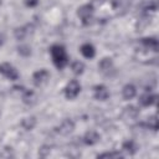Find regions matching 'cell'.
Here are the masks:
<instances>
[{
    "label": "cell",
    "instance_id": "cell-18",
    "mask_svg": "<svg viewBox=\"0 0 159 159\" xmlns=\"http://www.w3.org/2000/svg\"><path fill=\"white\" fill-rule=\"evenodd\" d=\"M138 113H139V111L134 106H128L123 111V116L127 117V118H129V119H134L138 116Z\"/></svg>",
    "mask_w": 159,
    "mask_h": 159
},
{
    "label": "cell",
    "instance_id": "cell-7",
    "mask_svg": "<svg viewBox=\"0 0 159 159\" xmlns=\"http://www.w3.org/2000/svg\"><path fill=\"white\" fill-rule=\"evenodd\" d=\"M32 34V26L30 25H25V26H21V27H17L15 31H14V35L16 37V40H25L29 35Z\"/></svg>",
    "mask_w": 159,
    "mask_h": 159
},
{
    "label": "cell",
    "instance_id": "cell-5",
    "mask_svg": "<svg viewBox=\"0 0 159 159\" xmlns=\"http://www.w3.org/2000/svg\"><path fill=\"white\" fill-rule=\"evenodd\" d=\"M93 6L91 5V4H84V5H82V6H80L78 7V10H77V16L83 21V22H86V21H88L91 17H92V15H93Z\"/></svg>",
    "mask_w": 159,
    "mask_h": 159
},
{
    "label": "cell",
    "instance_id": "cell-13",
    "mask_svg": "<svg viewBox=\"0 0 159 159\" xmlns=\"http://www.w3.org/2000/svg\"><path fill=\"white\" fill-rule=\"evenodd\" d=\"M81 53L86 57V58H93L94 55H96V48L92 43L89 42H86L81 46Z\"/></svg>",
    "mask_w": 159,
    "mask_h": 159
},
{
    "label": "cell",
    "instance_id": "cell-3",
    "mask_svg": "<svg viewBox=\"0 0 159 159\" xmlns=\"http://www.w3.org/2000/svg\"><path fill=\"white\" fill-rule=\"evenodd\" d=\"M0 73H1L2 76H5L7 80H11V81H15V80L19 78V72H17V70H16L12 65H10V63H7V62L0 63Z\"/></svg>",
    "mask_w": 159,
    "mask_h": 159
},
{
    "label": "cell",
    "instance_id": "cell-10",
    "mask_svg": "<svg viewBox=\"0 0 159 159\" xmlns=\"http://www.w3.org/2000/svg\"><path fill=\"white\" fill-rule=\"evenodd\" d=\"M22 102L27 106H32L37 102V96L34 91L30 89H24L22 91Z\"/></svg>",
    "mask_w": 159,
    "mask_h": 159
},
{
    "label": "cell",
    "instance_id": "cell-16",
    "mask_svg": "<svg viewBox=\"0 0 159 159\" xmlns=\"http://www.w3.org/2000/svg\"><path fill=\"white\" fill-rule=\"evenodd\" d=\"M142 43L145 48L148 50H152V51H158V40L155 37H145V39H142Z\"/></svg>",
    "mask_w": 159,
    "mask_h": 159
},
{
    "label": "cell",
    "instance_id": "cell-9",
    "mask_svg": "<svg viewBox=\"0 0 159 159\" xmlns=\"http://www.w3.org/2000/svg\"><path fill=\"white\" fill-rule=\"evenodd\" d=\"M101 139L99 134L94 130H88L86 132V134L83 135V143L87 145H94L96 143H98Z\"/></svg>",
    "mask_w": 159,
    "mask_h": 159
},
{
    "label": "cell",
    "instance_id": "cell-1",
    "mask_svg": "<svg viewBox=\"0 0 159 159\" xmlns=\"http://www.w3.org/2000/svg\"><path fill=\"white\" fill-rule=\"evenodd\" d=\"M50 53H51L53 65H55L58 70L63 68V67L67 65V62H68V56H67V52H66V50H65V47H63L62 45H53V46H51Z\"/></svg>",
    "mask_w": 159,
    "mask_h": 159
},
{
    "label": "cell",
    "instance_id": "cell-12",
    "mask_svg": "<svg viewBox=\"0 0 159 159\" xmlns=\"http://www.w3.org/2000/svg\"><path fill=\"white\" fill-rule=\"evenodd\" d=\"M135 94H137V88L132 83L125 84L123 87V89H122V96H123L124 99H132V98L135 97Z\"/></svg>",
    "mask_w": 159,
    "mask_h": 159
},
{
    "label": "cell",
    "instance_id": "cell-22",
    "mask_svg": "<svg viewBox=\"0 0 159 159\" xmlns=\"http://www.w3.org/2000/svg\"><path fill=\"white\" fill-rule=\"evenodd\" d=\"M17 52L21 55V56H30L31 55V47L27 46V45H20L17 47Z\"/></svg>",
    "mask_w": 159,
    "mask_h": 159
},
{
    "label": "cell",
    "instance_id": "cell-23",
    "mask_svg": "<svg viewBox=\"0 0 159 159\" xmlns=\"http://www.w3.org/2000/svg\"><path fill=\"white\" fill-rule=\"evenodd\" d=\"M50 153H51V147H50V145H42V147L39 149V155L42 157V158L48 157Z\"/></svg>",
    "mask_w": 159,
    "mask_h": 159
},
{
    "label": "cell",
    "instance_id": "cell-2",
    "mask_svg": "<svg viewBox=\"0 0 159 159\" xmlns=\"http://www.w3.org/2000/svg\"><path fill=\"white\" fill-rule=\"evenodd\" d=\"M80 92H81V84L76 80L70 81L65 87V96L68 99H75L80 94Z\"/></svg>",
    "mask_w": 159,
    "mask_h": 159
},
{
    "label": "cell",
    "instance_id": "cell-6",
    "mask_svg": "<svg viewBox=\"0 0 159 159\" xmlns=\"http://www.w3.org/2000/svg\"><path fill=\"white\" fill-rule=\"evenodd\" d=\"M73 129H75V122L72 119H65L57 127V132L61 135H68L73 132Z\"/></svg>",
    "mask_w": 159,
    "mask_h": 159
},
{
    "label": "cell",
    "instance_id": "cell-14",
    "mask_svg": "<svg viewBox=\"0 0 159 159\" xmlns=\"http://www.w3.org/2000/svg\"><path fill=\"white\" fill-rule=\"evenodd\" d=\"M122 150L129 155H133L134 153H137L138 150V144L134 140H125L122 144Z\"/></svg>",
    "mask_w": 159,
    "mask_h": 159
},
{
    "label": "cell",
    "instance_id": "cell-21",
    "mask_svg": "<svg viewBox=\"0 0 159 159\" xmlns=\"http://www.w3.org/2000/svg\"><path fill=\"white\" fill-rule=\"evenodd\" d=\"M123 154L119 153V152H106V153H102V154H98L97 158H122Z\"/></svg>",
    "mask_w": 159,
    "mask_h": 159
},
{
    "label": "cell",
    "instance_id": "cell-25",
    "mask_svg": "<svg viewBox=\"0 0 159 159\" xmlns=\"http://www.w3.org/2000/svg\"><path fill=\"white\" fill-rule=\"evenodd\" d=\"M0 45H1V39H0Z\"/></svg>",
    "mask_w": 159,
    "mask_h": 159
},
{
    "label": "cell",
    "instance_id": "cell-11",
    "mask_svg": "<svg viewBox=\"0 0 159 159\" xmlns=\"http://www.w3.org/2000/svg\"><path fill=\"white\" fill-rule=\"evenodd\" d=\"M139 103H140L142 106H144V107L153 106V104L157 103V94H153V93L147 92V93H144V94L140 96V98H139Z\"/></svg>",
    "mask_w": 159,
    "mask_h": 159
},
{
    "label": "cell",
    "instance_id": "cell-24",
    "mask_svg": "<svg viewBox=\"0 0 159 159\" xmlns=\"http://www.w3.org/2000/svg\"><path fill=\"white\" fill-rule=\"evenodd\" d=\"M25 2H26L27 6L34 7V6H36V5L39 4V0H25Z\"/></svg>",
    "mask_w": 159,
    "mask_h": 159
},
{
    "label": "cell",
    "instance_id": "cell-15",
    "mask_svg": "<svg viewBox=\"0 0 159 159\" xmlns=\"http://www.w3.org/2000/svg\"><path fill=\"white\" fill-rule=\"evenodd\" d=\"M98 68H99V71L103 72V73L109 72V71L113 68V61H112V58H109V57L102 58V60L99 61V63H98Z\"/></svg>",
    "mask_w": 159,
    "mask_h": 159
},
{
    "label": "cell",
    "instance_id": "cell-17",
    "mask_svg": "<svg viewBox=\"0 0 159 159\" xmlns=\"http://www.w3.org/2000/svg\"><path fill=\"white\" fill-rule=\"evenodd\" d=\"M36 123H37L36 118H35L34 116H29V117L22 118V120H21V127H22L25 130H31V129L35 128Z\"/></svg>",
    "mask_w": 159,
    "mask_h": 159
},
{
    "label": "cell",
    "instance_id": "cell-20",
    "mask_svg": "<svg viewBox=\"0 0 159 159\" xmlns=\"http://www.w3.org/2000/svg\"><path fill=\"white\" fill-rule=\"evenodd\" d=\"M144 125H145L148 129L157 130V129H158V119H157V116H152V117H149V118L145 120Z\"/></svg>",
    "mask_w": 159,
    "mask_h": 159
},
{
    "label": "cell",
    "instance_id": "cell-8",
    "mask_svg": "<svg viewBox=\"0 0 159 159\" xmlns=\"http://www.w3.org/2000/svg\"><path fill=\"white\" fill-rule=\"evenodd\" d=\"M109 97V91L104 84H97L94 87V98L98 101H106Z\"/></svg>",
    "mask_w": 159,
    "mask_h": 159
},
{
    "label": "cell",
    "instance_id": "cell-4",
    "mask_svg": "<svg viewBox=\"0 0 159 159\" xmlns=\"http://www.w3.org/2000/svg\"><path fill=\"white\" fill-rule=\"evenodd\" d=\"M48 80H50V72L45 68H41L32 75V81L36 86H43L48 82Z\"/></svg>",
    "mask_w": 159,
    "mask_h": 159
},
{
    "label": "cell",
    "instance_id": "cell-19",
    "mask_svg": "<svg viewBox=\"0 0 159 159\" xmlns=\"http://www.w3.org/2000/svg\"><path fill=\"white\" fill-rule=\"evenodd\" d=\"M71 70L75 75H81L84 71V63L82 61H75L71 65Z\"/></svg>",
    "mask_w": 159,
    "mask_h": 159
}]
</instances>
